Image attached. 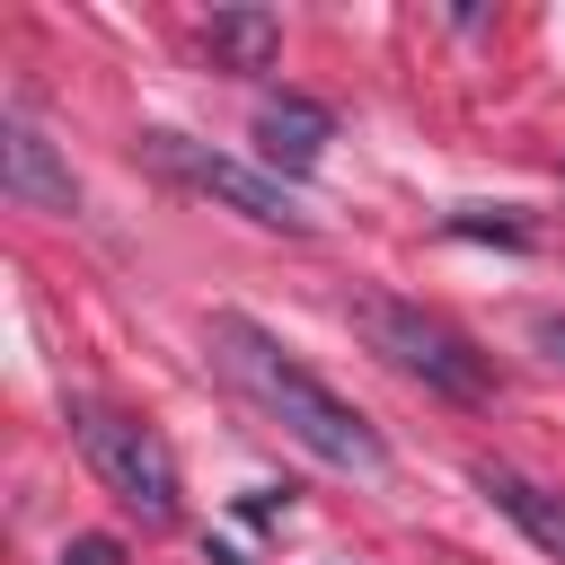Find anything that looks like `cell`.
<instances>
[{
    "mask_svg": "<svg viewBox=\"0 0 565 565\" xmlns=\"http://www.w3.org/2000/svg\"><path fill=\"white\" fill-rule=\"evenodd\" d=\"M71 441H79L88 477H97L141 530H168V521H177V459H168V441H159L141 415H115V406H97V397H71Z\"/></svg>",
    "mask_w": 565,
    "mask_h": 565,
    "instance_id": "3957f363",
    "label": "cell"
},
{
    "mask_svg": "<svg viewBox=\"0 0 565 565\" xmlns=\"http://www.w3.org/2000/svg\"><path fill=\"white\" fill-rule=\"evenodd\" d=\"M0 185H9V203H26V212H53V221L79 212V177H71V159L44 141V124H35L26 106L0 115Z\"/></svg>",
    "mask_w": 565,
    "mask_h": 565,
    "instance_id": "5b68a950",
    "label": "cell"
},
{
    "mask_svg": "<svg viewBox=\"0 0 565 565\" xmlns=\"http://www.w3.org/2000/svg\"><path fill=\"white\" fill-rule=\"evenodd\" d=\"M203 556H212V565H247V556H238V547H221V539H203Z\"/></svg>",
    "mask_w": 565,
    "mask_h": 565,
    "instance_id": "7c38bea8",
    "label": "cell"
},
{
    "mask_svg": "<svg viewBox=\"0 0 565 565\" xmlns=\"http://www.w3.org/2000/svg\"><path fill=\"white\" fill-rule=\"evenodd\" d=\"M62 565H124V547H115V539H71Z\"/></svg>",
    "mask_w": 565,
    "mask_h": 565,
    "instance_id": "30bf717a",
    "label": "cell"
},
{
    "mask_svg": "<svg viewBox=\"0 0 565 565\" xmlns=\"http://www.w3.org/2000/svg\"><path fill=\"white\" fill-rule=\"evenodd\" d=\"M441 230H450V238H503V247H521V238H530V221H521V212H450Z\"/></svg>",
    "mask_w": 565,
    "mask_h": 565,
    "instance_id": "9c48e42d",
    "label": "cell"
},
{
    "mask_svg": "<svg viewBox=\"0 0 565 565\" xmlns=\"http://www.w3.org/2000/svg\"><path fill=\"white\" fill-rule=\"evenodd\" d=\"M132 150H141L168 185H185V194H203V203H221V212H238V221H256V230L309 238V212H300V194H291L274 168H247V159H230V150H212V141H194V132H141Z\"/></svg>",
    "mask_w": 565,
    "mask_h": 565,
    "instance_id": "277c9868",
    "label": "cell"
},
{
    "mask_svg": "<svg viewBox=\"0 0 565 565\" xmlns=\"http://www.w3.org/2000/svg\"><path fill=\"white\" fill-rule=\"evenodd\" d=\"M203 53H212V71H274V53H282V18L230 0V9L203 18Z\"/></svg>",
    "mask_w": 565,
    "mask_h": 565,
    "instance_id": "ba28073f",
    "label": "cell"
},
{
    "mask_svg": "<svg viewBox=\"0 0 565 565\" xmlns=\"http://www.w3.org/2000/svg\"><path fill=\"white\" fill-rule=\"evenodd\" d=\"M539 353H547V362H565V318H539Z\"/></svg>",
    "mask_w": 565,
    "mask_h": 565,
    "instance_id": "8fae6325",
    "label": "cell"
},
{
    "mask_svg": "<svg viewBox=\"0 0 565 565\" xmlns=\"http://www.w3.org/2000/svg\"><path fill=\"white\" fill-rule=\"evenodd\" d=\"M327 141H335V115H327L318 97L274 88V97L256 106V150H265V168H274V177H309V168L327 159Z\"/></svg>",
    "mask_w": 565,
    "mask_h": 565,
    "instance_id": "8992f818",
    "label": "cell"
},
{
    "mask_svg": "<svg viewBox=\"0 0 565 565\" xmlns=\"http://www.w3.org/2000/svg\"><path fill=\"white\" fill-rule=\"evenodd\" d=\"M477 494H486L530 547H547V556L565 565V494H556V486H539V477H521V468H503V459H477Z\"/></svg>",
    "mask_w": 565,
    "mask_h": 565,
    "instance_id": "52a82bcc",
    "label": "cell"
},
{
    "mask_svg": "<svg viewBox=\"0 0 565 565\" xmlns=\"http://www.w3.org/2000/svg\"><path fill=\"white\" fill-rule=\"evenodd\" d=\"M203 353H212V371H221L265 424H282L309 459H327V468H344V477H362V486L388 477V441H380V424H371L362 406H344V397H335L282 335H265L247 309H212Z\"/></svg>",
    "mask_w": 565,
    "mask_h": 565,
    "instance_id": "6da1fadb",
    "label": "cell"
},
{
    "mask_svg": "<svg viewBox=\"0 0 565 565\" xmlns=\"http://www.w3.org/2000/svg\"><path fill=\"white\" fill-rule=\"evenodd\" d=\"M344 318H353V335L388 362V371H406V380H424L433 397H459V406H486L494 397V371H486V353L450 327V318H433L424 300H397V291H371V282H353L344 291Z\"/></svg>",
    "mask_w": 565,
    "mask_h": 565,
    "instance_id": "7a4b0ae2",
    "label": "cell"
}]
</instances>
